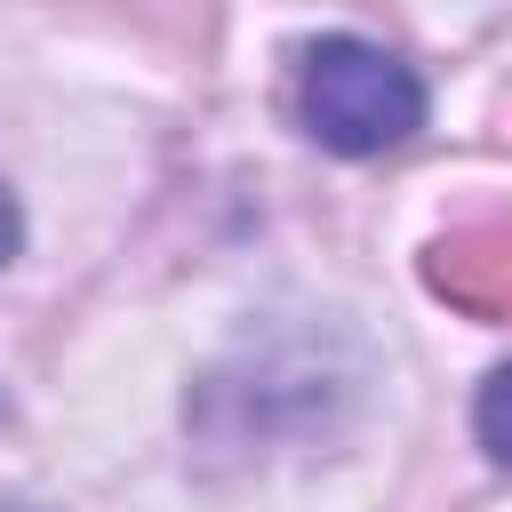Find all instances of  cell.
Instances as JSON below:
<instances>
[{"label": "cell", "mask_w": 512, "mask_h": 512, "mask_svg": "<svg viewBox=\"0 0 512 512\" xmlns=\"http://www.w3.org/2000/svg\"><path fill=\"white\" fill-rule=\"evenodd\" d=\"M296 112L304 128L328 144V152H384L400 136L424 128V80L376 48V40H352V32H328L304 48V72H296Z\"/></svg>", "instance_id": "obj_1"}, {"label": "cell", "mask_w": 512, "mask_h": 512, "mask_svg": "<svg viewBox=\"0 0 512 512\" xmlns=\"http://www.w3.org/2000/svg\"><path fill=\"white\" fill-rule=\"evenodd\" d=\"M432 280H440L448 296L480 304V312L512 304V224H488V232H464L456 248H440Z\"/></svg>", "instance_id": "obj_2"}, {"label": "cell", "mask_w": 512, "mask_h": 512, "mask_svg": "<svg viewBox=\"0 0 512 512\" xmlns=\"http://www.w3.org/2000/svg\"><path fill=\"white\" fill-rule=\"evenodd\" d=\"M472 424H480V448L496 456V464H512V360L480 384V408H472Z\"/></svg>", "instance_id": "obj_3"}, {"label": "cell", "mask_w": 512, "mask_h": 512, "mask_svg": "<svg viewBox=\"0 0 512 512\" xmlns=\"http://www.w3.org/2000/svg\"><path fill=\"white\" fill-rule=\"evenodd\" d=\"M16 240H24V216H16V192L0 184V264L16 256Z\"/></svg>", "instance_id": "obj_4"}, {"label": "cell", "mask_w": 512, "mask_h": 512, "mask_svg": "<svg viewBox=\"0 0 512 512\" xmlns=\"http://www.w3.org/2000/svg\"><path fill=\"white\" fill-rule=\"evenodd\" d=\"M0 416H8V400H0Z\"/></svg>", "instance_id": "obj_5"}]
</instances>
